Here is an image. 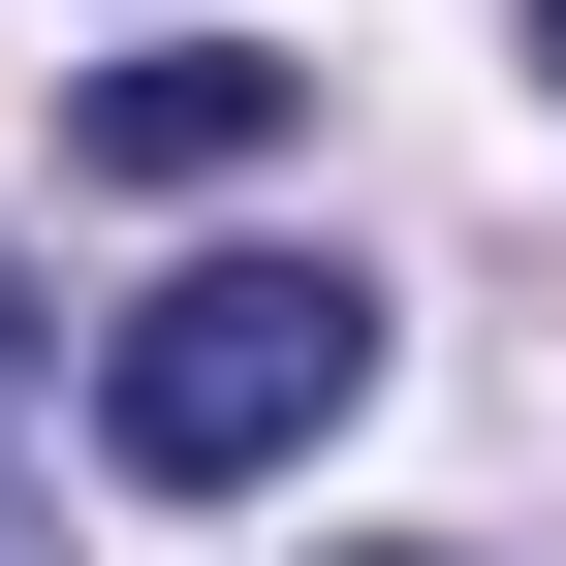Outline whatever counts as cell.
Returning <instances> with one entry per match:
<instances>
[{
  "instance_id": "obj_2",
  "label": "cell",
  "mask_w": 566,
  "mask_h": 566,
  "mask_svg": "<svg viewBox=\"0 0 566 566\" xmlns=\"http://www.w3.org/2000/svg\"><path fill=\"white\" fill-rule=\"evenodd\" d=\"M95 158H126V189H221V158H283V63H221V32L95 63Z\"/></svg>"
},
{
  "instance_id": "obj_4",
  "label": "cell",
  "mask_w": 566,
  "mask_h": 566,
  "mask_svg": "<svg viewBox=\"0 0 566 566\" xmlns=\"http://www.w3.org/2000/svg\"><path fill=\"white\" fill-rule=\"evenodd\" d=\"M535 63H566V0H535Z\"/></svg>"
},
{
  "instance_id": "obj_3",
  "label": "cell",
  "mask_w": 566,
  "mask_h": 566,
  "mask_svg": "<svg viewBox=\"0 0 566 566\" xmlns=\"http://www.w3.org/2000/svg\"><path fill=\"white\" fill-rule=\"evenodd\" d=\"M0 566H63L32 535V283H0Z\"/></svg>"
},
{
  "instance_id": "obj_1",
  "label": "cell",
  "mask_w": 566,
  "mask_h": 566,
  "mask_svg": "<svg viewBox=\"0 0 566 566\" xmlns=\"http://www.w3.org/2000/svg\"><path fill=\"white\" fill-rule=\"evenodd\" d=\"M346 409H378V283L346 252H189L158 315L95 346V441L158 472V504H252V472H315Z\"/></svg>"
},
{
  "instance_id": "obj_5",
  "label": "cell",
  "mask_w": 566,
  "mask_h": 566,
  "mask_svg": "<svg viewBox=\"0 0 566 566\" xmlns=\"http://www.w3.org/2000/svg\"><path fill=\"white\" fill-rule=\"evenodd\" d=\"M409 566H441V535H409Z\"/></svg>"
}]
</instances>
